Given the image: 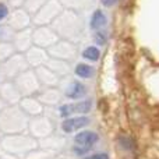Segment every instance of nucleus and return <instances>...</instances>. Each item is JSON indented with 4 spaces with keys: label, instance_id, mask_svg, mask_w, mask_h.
Wrapping results in <instances>:
<instances>
[{
    "label": "nucleus",
    "instance_id": "20e7f679",
    "mask_svg": "<svg viewBox=\"0 0 159 159\" xmlns=\"http://www.w3.org/2000/svg\"><path fill=\"white\" fill-rule=\"evenodd\" d=\"M85 93H87V89H85L84 85L78 81H74V82H71V85L69 87L66 95H67V98H70V99H78V98H82Z\"/></svg>",
    "mask_w": 159,
    "mask_h": 159
},
{
    "label": "nucleus",
    "instance_id": "7ed1b4c3",
    "mask_svg": "<svg viewBox=\"0 0 159 159\" xmlns=\"http://www.w3.org/2000/svg\"><path fill=\"white\" fill-rule=\"evenodd\" d=\"M92 102L91 101H82L78 103H73V105H63L60 107V115L61 116H69L71 113H88L91 110Z\"/></svg>",
    "mask_w": 159,
    "mask_h": 159
},
{
    "label": "nucleus",
    "instance_id": "1a4fd4ad",
    "mask_svg": "<svg viewBox=\"0 0 159 159\" xmlns=\"http://www.w3.org/2000/svg\"><path fill=\"white\" fill-rule=\"evenodd\" d=\"M8 14V8L6 4H3V3H0V21H2L3 18H4Z\"/></svg>",
    "mask_w": 159,
    "mask_h": 159
},
{
    "label": "nucleus",
    "instance_id": "f03ea898",
    "mask_svg": "<svg viewBox=\"0 0 159 159\" xmlns=\"http://www.w3.org/2000/svg\"><path fill=\"white\" fill-rule=\"evenodd\" d=\"M89 124V119L84 117V116H78V117H70L61 123V129L66 133H74L78 130L84 129L85 126Z\"/></svg>",
    "mask_w": 159,
    "mask_h": 159
},
{
    "label": "nucleus",
    "instance_id": "423d86ee",
    "mask_svg": "<svg viewBox=\"0 0 159 159\" xmlns=\"http://www.w3.org/2000/svg\"><path fill=\"white\" fill-rule=\"evenodd\" d=\"M75 74L81 78H91L93 74V69L88 64H84V63H80L77 67H75Z\"/></svg>",
    "mask_w": 159,
    "mask_h": 159
},
{
    "label": "nucleus",
    "instance_id": "9d476101",
    "mask_svg": "<svg viewBox=\"0 0 159 159\" xmlns=\"http://www.w3.org/2000/svg\"><path fill=\"white\" fill-rule=\"evenodd\" d=\"M85 159H109V157H107L106 154H93V155H91V157H88V158H85Z\"/></svg>",
    "mask_w": 159,
    "mask_h": 159
},
{
    "label": "nucleus",
    "instance_id": "9b49d317",
    "mask_svg": "<svg viewBox=\"0 0 159 159\" xmlns=\"http://www.w3.org/2000/svg\"><path fill=\"white\" fill-rule=\"evenodd\" d=\"M102 3H103V6L109 7V6H113V4H115L116 0H102Z\"/></svg>",
    "mask_w": 159,
    "mask_h": 159
},
{
    "label": "nucleus",
    "instance_id": "6e6552de",
    "mask_svg": "<svg viewBox=\"0 0 159 159\" xmlns=\"http://www.w3.org/2000/svg\"><path fill=\"white\" fill-rule=\"evenodd\" d=\"M93 39H95V42L98 45H103L105 42H106V35H105L102 31H96V32L93 34Z\"/></svg>",
    "mask_w": 159,
    "mask_h": 159
},
{
    "label": "nucleus",
    "instance_id": "f257e3e1",
    "mask_svg": "<svg viewBox=\"0 0 159 159\" xmlns=\"http://www.w3.org/2000/svg\"><path fill=\"white\" fill-rule=\"evenodd\" d=\"M99 141V135L93 131H81L74 137V148L73 151L77 155H84Z\"/></svg>",
    "mask_w": 159,
    "mask_h": 159
},
{
    "label": "nucleus",
    "instance_id": "39448f33",
    "mask_svg": "<svg viewBox=\"0 0 159 159\" xmlns=\"http://www.w3.org/2000/svg\"><path fill=\"white\" fill-rule=\"evenodd\" d=\"M105 24H106V17H105V14L102 13L101 10H96L95 13L92 14V18H91V28L99 31L102 27H105Z\"/></svg>",
    "mask_w": 159,
    "mask_h": 159
},
{
    "label": "nucleus",
    "instance_id": "0eeeda50",
    "mask_svg": "<svg viewBox=\"0 0 159 159\" xmlns=\"http://www.w3.org/2000/svg\"><path fill=\"white\" fill-rule=\"evenodd\" d=\"M82 56H84L85 59H88V60L96 61V60L99 59V56H101V52H99L98 48H95V46H89V48H87V49L84 50Z\"/></svg>",
    "mask_w": 159,
    "mask_h": 159
}]
</instances>
